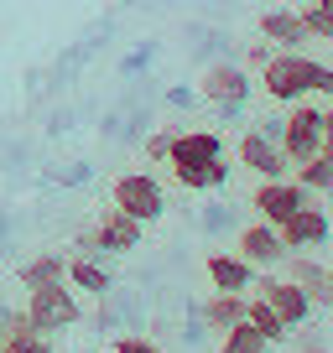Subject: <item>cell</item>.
I'll return each mask as SVG.
<instances>
[{"instance_id": "obj_34", "label": "cell", "mask_w": 333, "mask_h": 353, "mask_svg": "<svg viewBox=\"0 0 333 353\" xmlns=\"http://www.w3.org/2000/svg\"><path fill=\"white\" fill-rule=\"evenodd\" d=\"M328 291H333V265H328Z\"/></svg>"}, {"instance_id": "obj_8", "label": "cell", "mask_w": 333, "mask_h": 353, "mask_svg": "<svg viewBox=\"0 0 333 353\" xmlns=\"http://www.w3.org/2000/svg\"><path fill=\"white\" fill-rule=\"evenodd\" d=\"M276 234H281V244H287V254H312V250H323V244L333 239V223H328V213H323L318 203H302L287 223H276Z\"/></svg>"}, {"instance_id": "obj_6", "label": "cell", "mask_w": 333, "mask_h": 353, "mask_svg": "<svg viewBox=\"0 0 333 353\" xmlns=\"http://www.w3.org/2000/svg\"><path fill=\"white\" fill-rule=\"evenodd\" d=\"M198 94L209 104H219L224 114H240L245 99H250V68H240V63H209V73L198 78Z\"/></svg>"}, {"instance_id": "obj_11", "label": "cell", "mask_w": 333, "mask_h": 353, "mask_svg": "<svg viewBox=\"0 0 333 353\" xmlns=\"http://www.w3.org/2000/svg\"><path fill=\"white\" fill-rule=\"evenodd\" d=\"M256 32L266 37L276 52H302V47H307V26H302L297 6H271V11H260Z\"/></svg>"}, {"instance_id": "obj_5", "label": "cell", "mask_w": 333, "mask_h": 353, "mask_svg": "<svg viewBox=\"0 0 333 353\" xmlns=\"http://www.w3.org/2000/svg\"><path fill=\"white\" fill-rule=\"evenodd\" d=\"M250 296H260V301H266V307L276 312V317L287 322L292 332L312 322V301L302 296V286H292L287 276H260V270H256V286H250Z\"/></svg>"}, {"instance_id": "obj_28", "label": "cell", "mask_w": 333, "mask_h": 353, "mask_svg": "<svg viewBox=\"0 0 333 353\" xmlns=\"http://www.w3.org/2000/svg\"><path fill=\"white\" fill-rule=\"evenodd\" d=\"M115 353H162L151 338H135V332H125V338H115Z\"/></svg>"}, {"instance_id": "obj_33", "label": "cell", "mask_w": 333, "mask_h": 353, "mask_svg": "<svg viewBox=\"0 0 333 353\" xmlns=\"http://www.w3.org/2000/svg\"><path fill=\"white\" fill-rule=\"evenodd\" d=\"M323 114H328V125H333V99H328V104H323Z\"/></svg>"}, {"instance_id": "obj_25", "label": "cell", "mask_w": 333, "mask_h": 353, "mask_svg": "<svg viewBox=\"0 0 333 353\" xmlns=\"http://www.w3.org/2000/svg\"><path fill=\"white\" fill-rule=\"evenodd\" d=\"M172 135H178V130H156V135H146V161H166V156H172Z\"/></svg>"}, {"instance_id": "obj_26", "label": "cell", "mask_w": 333, "mask_h": 353, "mask_svg": "<svg viewBox=\"0 0 333 353\" xmlns=\"http://www.w3.org/2000/svg\"><path fill=\"white\" fill-rule=\"evenodd\" d=\"M312 94H318V99H333V63H312Z\"/></svg>"}, {"instance_id": "obj_31", "label": "cell", "mask_w": 333, "mask_h": 353, "mask_svg": "<svg viewBox=\"0 0 333 353\" xmlns=\"http://www.w3.org/2000/svg\"><path fill=\"white\" fill-rule=\"evenodd\" d=\"M302 353H323V343L318 338H302Z\"/></svg>"}, {"instance_id": "obj_35", "label": "cell", "mask_w": 333, "mask_h": 353, "mask_svg": "<svg viewBox=\"0 0 333 353\" xmlns=\"http://www.w3.org/2000/svg\"><path fill=\"white\" fill-rule=\"evenodd\" d=\"M0 343H6V327H0Z\"/></svg>"}, {"instance_id": "obj_29", "label": "cell", "mask_w": 333, "mask_h": 353, "mask_svg": "<svg viewBox=\"0 0 333 353\" xmlns=\"http://www.w3.org/2000/svg\"><path fill=\"white\" fill-rule=\"evenodd\" d=\"M78 254H99V234H94V229L78 234Z\"/></svg>"}, {"instance_id": "obj_10", "label": "cell", "mask_w": 333, "mask_h": 353, "mask_svg": "<svg viewBox=\"0 0 333 353\" xmlns=\"http://www.w3.org/2000/svg\"><path fill=\"white\" fill-rule=\"evenodd\" d=\"M234 254L240 260H250L256 270H271V265H281L287 260V244H281V234L271 229V223H245L240 229V239H234Z\"/></svg>"}, {"instance_id": "obj_7", "label": "cell", "mask_w": 333, "mask_h": 353, "mask_svg": "<svg viewBox=\"0 0 333 353\" xmlns=\"http://www.w3.org/2000/svg\"><path fill=\"white\" fill-rule=\"evenodd\" d=\"M302 203H312V192L297 188L292 176H271V182H260V188L250 192V208H256V219L271 223V229H276V223H287L292 213L302 208Z\"/></svg>"}, {"instance_id": "obj_19", "label": "cell", "mask_w": 333, "mask_h": 353, "mask_svg": "<svg viewBox=\"0 0 333 353\" xmlns=\"http://www.w3.org/2000/svg\"><path fill=\"white\" fill-rule=\"evenodd\" d=\"M172 176H178V188H188V192H219L224 182H229V161L213 156L209 166H172Z\"/></svg>"}, {"instance_id": "obj_1", "label": "cell", "mask_w": 333, "mask_h": 353, "mask_svg": "<svg viewBox=\"0 0 333 353\" xmlns=\"http://www.w3.org/2000/svg\"><path fill=\"white\" fill-rule=\"evenodd\" d=\"M323 104H312V99H302V104H287V114H281V130H276V145H281V156H287L292 166H302V161H312V156L323 151Z\"/></svg>"}, {"instance_id": "obj_30", "label": "cell", "mask_w": 333, "mask_h": 353, "mask_svg": "<svg viewBox=\"0 0 333 353\" xmlns=\"http://www.w3.org/2000/svg\"><path fill=\"white\" fill-rule=\"evenodd\" d=\"M323 156H333V125L323 120Z\"/></svg>"}, {"instance_id": "obj_21", "label": "cell", "mask_w": 333, "mask_h": 353, "mask_svg": "<svg viewBox=\"0 0 333 353\" xmlns=\"http://www.w3.org/2000/svg\"><path fill=\"white\" fill-rule=\"evenodd\" d=\"M245 322H250V327H256L260 338L271 343V348L292 338V327H287V322H281V317H276V312H271V307H266V301H260V296H250V307H245Z\"/></svg>"}, {"instance_id": "obj_3", "label": "cell", "mask_w": 333, "mask_h": 353, "mask_svg": "<svg viewBox=\"0 0 333 353\" xmlns=\"http://www.w3.org/2000/svg\"><path fill=\"white\" fill-rule=\"evenodd\" d=\"M26 317H32V327L37 332H68L78 317H84V307H78V291L68 286V281H53V286H32L26 291Z\"/></svg>"}, {"instance_id": "obj_27", "label": "cell", "mask_w": 333, "mask_h": 353, "mask_svg": "<svg viewBox=\"0 0 333 353\" xmlns=\"http://www.w3.org/2000/svg\"><path fill=\"white\" fill-rule=\"evenodd\" d=\"M271 52H276V47H271V42H266V37H256V42L245 47V63H250V68H256V73H260V68H266V63H271Z\"/></svg>"}, {"instance_id": "obj_23", "label": "cell", "mask_w": 333, "mask_h": 353, "mask_svg": "<svg viewBox=\"0 0 333 353\" xmlns=\"http://www.w3.org/2000/svg\"><path fill=\"white\" fill-rule=\"evenodd\" d=\"M219 353H271V343L260 338V332L250 327V322H240V327H229V332H224Z\"/></svg>"}, {"instance_id": "obj_17", "label": "cell", "mask_w": 333, "mask_h": 353, "mask_svg": "<svg viewBox=\"0 0 333 353\" xmlns=\"http://www.w3.org/2000/svg\"><path fill=\"white\" fill-rule=\"evenodd\" d=\"M63 281H68L73 291H84V296H110V286H115V276L104 270L99 260H94V254H73Z\"/></svg>"}, {"instance_id": "obj_4", "label": "cell", "mask_w": 333, "mask_h": 353, "mask_svg": "<svg viewBox=\"0 0 333 353\" xmlns=\"http://www.w3.org/2000/svg\"><path fill=\"white\" fill-rule=\"evenodd\" d=\"M110 198H115V208H120L125 219H135V223H156V219L166 213V188L156 182L151 172H125V176H115Z\"/></svg>"}, {"instance_id": "obj_15", "label": "cell", "mask_w": 333, "mask_h": 353, "mask_svg": "<svg viewBox=\"0 0 333 353\" xmlns=\"http://www.w3.org/2000/svg\"><path fill=\"white\" fill-rule=\"evenodd\" d=\"M94 234H99V250H110V254H131L135 244L146 239V223H135V219H125L120 208H110L99 223H94Z\"/></svg>"}, {"instance_id": "obj_32", "label": "cell", "mask_w": 333, "mask_h": 353, "mask_svg": "<svg viewBox=\"0 0 333 353\" xmlns=\"http://www.w3.org/2000/svg\"><path fill=\"white\" fill-rule=\"evenodd\" d=\"M312 6H318V11L328 16V21H333V0H312Z\"/></svg>"}, {"instance_id": "obj_20", "label": "cell", "mask_w": 333, "mask_h": 353, "mask_svg": "<svg viewBox=\"0 0 333 353\" xmlns=\"http://www.w3.org/2000/svg\"><path fill=\"white\" fill-rule=\"evenodd\" d=\"M292 182H297V188H307L312 198H318V192H333V156H312V161H302V166H292Z\"/></svg>"}, {"instance_id": "obj_14", "label": "cell", "mask_w": 333, "mask_h": 353, "mask_svg": "<svg viewBox=\"0 0 333 353\" xmlns=\"http://www.w3.org/2000/svg\"><path fill=\"white\" fill-rule=\"evenodd\" d=\"M209 286L213 291H234V296H250V286H256V265L240 260V254H209Z\"/></svg>"}, {"instance_id": "obj_2", "label": "cell", "mask_w": 333, "mask_h": 353, "mask_svg": "<svg viewBox=\"0 0 333 353\" xmlns=\"http://www.w3.org/2000/svg\"><path fill=\"white\" fill-rule=\"evenodd\" d=\"M312 63H318V57H307V52H271V63L260 68L266 99H276L281 110L312 99Z\"/></svg>"}, {"instance_id": "obj_16", "label": "cell", "mask_w": 333, "mask_h": 353, "mask_svg": "<svg viewBox=\"0 0 333 353\" xmlns=\"http://www.w3.org/2000/svg\"><path fill=\"white\" fill-rule=\"evenodd\" d=\"M0 327H6V343H0V353H53L47 332H37L26 312H6V307H0Z\"/></svg>"}, {"instance_id": "obj_24", "label": "cell", "mask_w": 333, "mask_h": 353, "mask_svg": "<svg viewBox=\"0 0 333 353\" xmlns=\"http://www.w3.org/2000/svg\"><path fill=\"white\" fill-rule=\"evenodd\" d=\"M297 16H302V26H307V42H333V21L312 6V0H302Z\"/></svg>"}, {"instance_id": "obj_12", "label": "cell", "mask_w": 333, "mask_h": 353, "mask_svg": "<svg viewBox=\"0 0 333 353\" xmlns=\"http://www.w3.org/2000/svg\"><path fill=\"white\" fill-rule=\"evenodd\" d=\"M287 281L292 286H302V296L312 301V312H323V307H333V291H328V265L323 260H312V254H287Z\"/></svg>"}, {"instance_id": "obj_18", "label": "cell", "mask_w": 333, "mask_h": 353, "mask_svg": "<svg viewBox=\"0 0 333 353\" xmlns=\"http://www.w3.org/2000/svg\"><path fill=\"white\" fill-rule=\"evenodd\" d=\"M245 307H250V296H234V291H213V296L203 301L198 317L209 322L213 332H229V327H240V322H245Z\"/></svg>"}, {"instance_id": "obj_9", "label": "cell", "mask_w": 333, "mask_h": 353, "mask_svg": "<svg viewBox=\"0 0 333 353\" xmlns=\"http://www.w3.org/2000/svg\"><path fill=\"white\" fill-rule=\"evenodd\" d=\"M234 156H240V166H250V172H256L260 182H271V176H292V161L281 156L276 135H266L260 125H256V130H245V135H240Z\"/></svg>"}, {"instance_id": "obj_22", "label": "cell", "mask_w": 333, "mask_h": 353, "mask_svg": "<svg viewBox=\"0 0 333 353\" xmlns=\"http://www.w3.org/2000/svg\"><path fill=\"white\" fill-rule=\"evenodd\" d=\"M68 276V260L63 254H37V260H26L21 265V286L32 291V286H53V281H63Z\"/></svg>"}, {"instance_id": "obj_13", "label": "cell", "mask_w": 333, "mask_h": 353, "mask_svg": "<svg viewBox=\"0 0 333 353\" xmlns=\"http://www.w3.org/2000/svg\"><path fill=\"white\" fill-rule=\"evenodd\" d=\"M213 156H224V141L213 130H178V135H172V156H166V166H209Z\"/></svg>"}]
</instances>
